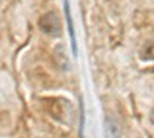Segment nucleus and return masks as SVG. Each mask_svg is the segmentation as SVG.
Returning <instances> with one entry per match:
<instances>
[{
  "mask_svg": "<svg viewBox=\"0 0 154 138\" xmlns=\"http://www.w3.org/2000/svg\"><path fill=\"white\" fill-rule=\"evenodd\" d=\"M38 26H40L42 32H45L49 37H60L62 34V25L56 11H49L43 14L38 20Z\"/></svg>",
  "mask_w": 154,
  "mask_h": 138,
  "instance_id": "f257e3e1",
  "label": "nucleus"
},
{
  "mask_svg": "<svg viewBox=\"0 0 154 138\" xmlns=\"http://www.w3.org/2000/svg\"><path fill=\"white\" fill-rule=\"evenodd\" d=\"M103 132L106 138H120L122 137V126L112 115H106L103 120Z\"/></svg>",
  "mask_w": 154,
  "mask_h": 138,
  "instance_id": "f03ea898",
  "label": "nucleus"
},
{
  "mask_svg": "<svg viewBox=\"0 0 154 138\" xmlns=\"http://www.w3.org/2000/svg\"><path fill=\"white\" fill-rule=\"evenodd\" d=\"M65 17H66V23H68V32L71 37V48H72V55H77V39H75V32H74V22H72V16H71V8H69V2L65 0Z\"/></svg>",
  "mask_w": 154,
  "mask_h": 138,
  "instance_id": "7ed1b4c3",
  "label": "nucleus"
},
{
  "mask_svg": "<svg viewBox=\"0 0 154 138\" xmlns=\"http://www.w3.org/2000/svg\"><path fill=\"white\" fill-rule=\"evenodd\" d=\"M54 58H56V63H57L62 69H68V68H69V63H68L66 55H65V46H63V45H59V46L54 49Z\"/></svg>",
  "mask_w": 154,
  "mask_h": 138,
  "instance_id": "20e7f679",
  "label": "nucleus"
},
{
  "mask_svg": "<svg viewBox=\"0 0 154 138\" xmlns=\"http://www.w3.org/2000/svg\"><path fill=\"white\" fill-rule=\"evenodd\" d=\"M151 121L154 123V109H152V114H151Z\"/></svg>",
  "mask_w": 154,
  "mask_h": 138,
  "instance_id": "39448f33",
  "label": "nucleus"
}]
</instances>
